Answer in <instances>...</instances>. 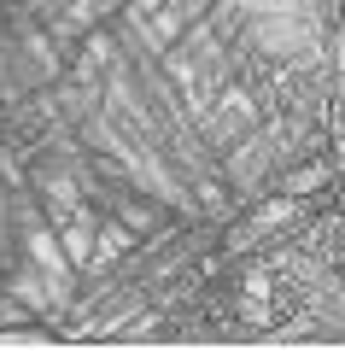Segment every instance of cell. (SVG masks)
Segmentation results:
<instances>
[{
  "label": "cell",
  "mask_w": 345,
  "mask_h": 351,
  "mask_svg": "<svg viewBox=\"0 0 345 351\" xmlns=\"http://www.w3.org/2000/svg\"><path fill=\"white\" fill-rule=\"evenodd\" d=\"M258 41L298 53V47H310V24H298V18H258Z\"/></svg>",
  "instance_id": "cell-1"
},
{
  "label": "cell",
  "mask_w": 345,
  "mask_h": 351,
  "mask_svg": "<svg viewBox=\"0 0 345 351\" xmlns=\"http://www.w3.org/2000/svg\"><path fill=\"white\" fill-rule=\"evenodd\" d=\"M29 252H36L41 276H47L53 287H64V281H71V276H64V252L53 246V234H47V228H29Z\"/></svg>",
  "instance_id": "cell-2"
},
{
  "label": "cell",
  "mask_w": 345,
  "mask_h": 351,
  "mask_svg": "<svg viewBox=\"0 0 345 351\" xmlns=\"http://www.w3.org/2000/svg\"><path fill=\"white\" fill-rule=\"evenodd\" d=\"M258 18H298V12H310V0H246Z\"/></svg>",
  "instance_id": "cell-3"
},
{
  "label": "cell",
  "mask_w": 345,
  "mask_h": 351,
  "mask_svg": "<svg viewBox=\"0 0 345 351\" xmlns=\"http://www.w3.org/2000/svg\"><path fill=\"white\" fill-rule=\"evenodd\" d=\"M287 217H293V199H275L270 211H258V217H252V228H246V234H270V228H281Z\"/></svg>",
  "instance_id": "cell-4"
},
{
  "label": "cell",
  "mask_w": 345,
  "mask_h": 351,
  "mask_svg": "<svg viewBox=\"0 0 345 351\" xmlns=\"http://www.w3.org/2000/svg\"><path fill=\"white\" fill-rule=\"evenodd\" d=\"M12 293H18V304H29V311H41V304H47V299H41V281L29 276V269H18V276H12Z\"/></svg>",
  "instance_id": "cell-5"
},
{
  "label": "cell",
  "mask_w": 345,
  "mask_h": 351,
  "mask_svg": "<svg viewBox=\"0 0 345 351\" xmlns=\"http://www.w3.org/2000/svg\"><path fill=\"white\" fill-rule=\"evenodd\" d=\"M258 170H263V141H258V147H240V152H235V182H252Z\"/></svg>",
  "instance_id": "cell-6"
},
{
  "label": "cell",
  "mask_w": 345,
  "mask_h": 351,
  "mask_svg": "<svg viewBox=\"0 0 345 351\" xmlns=\"http://www.w3.org/2000/svg\"><path fill=\"white\" fill-rule=\"evenodd\" d=\"M129 246V234H123V228H99V252H94V263H111V258H117V252H123Z\"/></svg>",
  "instance_id": "cell-7"
},
{
  "label": "cell",
  "mask_w": 345,
  "mask_h": 351,
  "mask_svg": "<svg viewBox=\"0 0 345 351\" xmlns=\"http://www.w3.org/2000/svg\"><path fill=\"white\" fill-rule=\"evenodd\" d=\"M141 29H147L152 47H164V41L176 36V12H158V18H141Z\"/></svg>",
  "instance_id": "cell-8"
},
{
  "label": "cell",
  "mask_w": 345,
  "mask_h": 351,
  "mask_svg": "<svg viewBox=\"0 0 345 351\" xmlns=\"http://www.w3.org/2000/svg\"><path fill=\"white\" fill-rule=\"evenodd\" d=\"M64 246H71V258H76V263H82V258H94V252H88V246H94V234H88V223H76L71 234H64Z\"/></svg>",
  "instance_id": "cell-9"
}]
</instances>
